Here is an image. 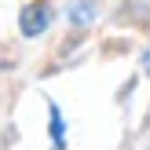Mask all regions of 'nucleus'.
<instances>
[{
  "instance_id": "7ed1b4c3",
  "label": "nucleus",
  "mask_w": 150,
  "mask_h": 150,
  "mask_svg": "<svg viewBox=\"0 0 150 150\" xmlns=\"http://www.w3.org/2000/svg\"><path fill=\"white\" fill-rule=\"evenodd\" d=\"M88 7H92V4H81V11H73V22H88V18H92Z\"/></svg>"
},
{
  "instance_id": "f257e3e1",
  "label": "nucleus",
  "mask_w": 150,
  "mask_h": 150,
  "mask_svg": "<svg viewBox=\"0 0 150 150\" xmlns=\"http://www.w3.org/2000/svg\"><path fill=\"white\" fill-rule=\"evenodd\" d=\"M48 22H51V11H48V4H44V0L26 4V7H22V15H18L22 37H40L44 29H48Z\"/></svg>"
},
{
  "instance_id": "f03ea898",
  "label": "nucleus",
  "mask_w": 150,
  "mask_h": 150,
  "mask_svg": "<svg viewBox=\"0 0 150 150\" xmlns=\"http://www.w3.org/2000/svg\"><path fill=\"white\" fill-rule=\"evenodd\" d=\"M51 136H55V146H59V150L66 146V139H62V114H59L55 103H51Z\"/></svg>"
},
{
  "instance_id": "20e7f679",
  "label": "nucleus",
  "mask_w": 150,
  "mask_h": 150,
  "mask_svg": "<svg viewBox=\"0 0 150 150\" xmlns=\"http://www.w3.org/2000/svg\"><path fill=\"white\" fill-rule=\"evenodd\" d=\"M143 66H146V73H150V51H146V59H143Z\"/></svg>"
}]
</instances>
